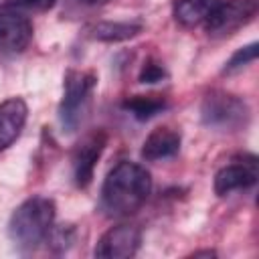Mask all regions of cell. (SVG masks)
Instances as JSON below:
<instances>
[{
	"label": "cell",
	"mask_w": 259,
	"mask_h": 259,
	"mask_svg": "<svg viewBox=\"0 0 259 259\" xmlns=\"http://www.w3.org/2000/svg\"><path fill=\"white\" fill-rule=\"evenodd\" d=\"M164 77H166L164 67H162L158 61H154V59H148V61L144 63L142 71H140V81H142V83H158V81H162Z\"/></svg>",
	"instance_id": "17"
},
{
	"label": "cell",
	"mask_w": 259,
	"mask_h": 259,
	"mask_svg": "<svg viewBox=\"0 0 259 259\" xmlns=\"http://www.w3.org/2000/svg\"><path fill=\"white\" fill-rule=\"evenodd\" d=\"M95 83H97V77L89 71H75V69L67 71L65 93L59 105V117H61L65 132H73L81 123L87 111V105L91 101Z\"/></svg>",
	"instance_id": "4"
},
{
	"label": "cell",
	"mask_w": 259,
	"mask_h": 259,
	"mask_svg": "<svg viewBox=\"0 0 259 259\" xmlns=\"http://www.w3.org/2000/svg\"><path fill=\"white\" fill-rule=\"evenodd\" d=\"M105 144H107V134L103 130H95L89 136H85L83 142L77 146L73 154V178L79 188H87L91 184L95 164L101 158Z\"/></svg>",
	"instance_id": "8"
},
{
	"label": "cell",
	"mask_w": 259,
	"mask_h": 259,
	"mask_svg": "<svg viewBox=\"0 0 259 259\" xmlns=\"http://www.w3.org/2000/svg\"><path fill=\"white\" fill-rule=\"evenodd\" d=\"M55 202L47 196H30L26 198L8 221L10 239L22 249H36L45 243L53 231L55 223Z\"/></svg>",
	"instance_id": "2"
},
{
	"label": "cell",
	"mask_w": 259,
	"mask_h": 259,
	"mask_svg": "<svg viewBox=\"0 0 259 259\" xmlns=\"http://www.w3.org/2000/svg\"><path fill=\"white\" fill-rule=\"evenodd\" d=\"M202 123L223 132H235L247 125L249 107L247 103L227 91H210L200 105Z\"/></svg>",
	"instance_id": "3"
},
{
	"label": "cell",
	"mask_w": 259,
	"mask_h": 259,
	"mask_svg": "<svg viewBox=\"0 0 259 259\" xmlns=\"http://www.w3.org/2000/svg\"><path fill=\"white\" fill-rule=\"evenodd\" d=\"M28 107L20 97H10L0 103V152L6 150L22 132Z\"/></svg>",
	"instance_id": "10"
},
{
	"label": "cell",
	"mask_w": 259,
	"mask_h": 259,
	"mask_svg": "<svg viewBox=\"0 0 259 259\" xmlns=\"http://www.w3.org/2000/svg\"><path fill=\"white\" fill-rule=\"evenodd\" d=\"M32 40V22L24 12L0 8V55H20Z\"/></svg>",
	"instance_id": "6"
},
{
	"label": "cell",
	"mask_w": 259,
	"mask_h": 259,
	"mask_svg": "<svg viewBox=\"0 0 259 259\" xmlns=\"http://www.w3.org/2000/svg\"><path fill=\"white\" fill-rule=\"evenodd\" d=\"M257 14V0H221L204 20L210 36H229L253 20Z\"/></svg>",
	"instance_id": "5"
},
{
	"label": "cell",
	"mask_w": 259,
	"mask_h": 259,
	"mask_svg": "<svg viewBox=\"0 0 259 259\" xmlns=\"http://www.w3.org/2000/svg\"><path fill=\"white\" fill-rule=\"evenodd\" d=\"M142 243V231L136 225H117L101 235L93 255L101 259H123L136 255Z\"/></svg>",
	"instance_id": "7"
},
{
	"label": "cell",
	"mask_w": 259,
	"mask_h": 259,
	"mask_svg": "<svg viewBox=\"0 0 259 259\" xmlns=\"http://www.w3.org/2000/svg\"><path fill=\"white\" fill-rule=\"evenodd\" d=\"M221 0H176L174 18L182 26H196L208 18Z\"/></svg>",
	"instance_id": "12"
},
{
	"label": "cell",
	"mask_w": 259,
	"mask_h": 259,
	"mask_svg": "<svg viewBox=\"0 0 259 259\" xmlns=\"http://www.w3.org/2000/svg\"><path fill=\"white\" fill-rule=\"evenodd\" d=\"M121 107L127 113H132L138 121H146L162 113L168 107V101L162 95H134V97H127L121 103Z\"/></svg>",
	"instance_id": "14"
},
{
	"label": "cell",
	"mask_w": 259,
	"mask_h": 259,
	"mask_svg": "<svg viewBox=\"0 0 259 259\" xmlns=\"http://www.w3.org/2000/svg\"><path fill=\"white\" fill-rule=\"evenodd\" d=\"M257 42H251V45H247V47H241L227 63H225V69H223V73L225 75H235V73H239V71H243L247 65H251L255 59H257Z\"/></svg>",
	"instance_id": "15"
},
{
	"label": "cell",
	"mask_w": 259,
	"mask_h": 259,
	"mask_svg": "<svg viewBox=\"0 0 259 259\" xmlns=\"http://www.w3.org/2000/svg\"><path fill=\"white\" fill-rule=\"evenodd\" d=\"M180 132L172 127H156L142 146V158L148 162L172 158L180 150Z\"/></svg>",
	"instance_id": "11"
},
{
	"label": "cell",
	"mask_w": 259,
	"mask_h": 259,
	"mask_svg": "<svg viewBox=\"0 0 259 259\" xmlns=\"http://www.w3.org/2000/svg\"><path fill=\"white\" fill-rule=\"evenodd\" d=\"M55 2L57 0H6L2 6L28 14V12H47L55 6Z\"/></svg>",
	"instance_id": "16"
},
{
	"label": "cell",
	"mask_w": 259,
	"mask_h": 259,
	"mask_svg": "<svg viewBox=\"0 0 259 259\" xmlns=\"http://www.w3.org/2000/svg\"><path fill=\"white\" fill-rule=\"evenodd\" d=\"M140 32H142L140 22H97L89 28V34L95 40H103V42H121L134 38Z\"/></svg>",
	"instance_id": "13"
},
{
	"label": "cell",
	"mask_w": 259,
	"mask_h": 259,
	"mask_svg": "<svg viewBox=\"0 0 259 259\" xmlns=\"http://www.w3.org/2000/svg\"><path fill=\"white\" fill-rule=\"evenodd\" d=\"M152 190L150 172L130 160L113 166L101 186V204L111 217H130L142 208Z\"/></svg>",
	"instance_id": "1"
},
{
	"label": "cell",
	"mask_w": 259,
	"mask_h": 259,
	"mask_svg": "<svg viewBox=\"0 0 259 259\" xmlns=\"http://www.w3.org/2000/svg\"><path fill=\"white\" fill-rule=\"evenodd\" d=\"M257 182V160L255 156H243L233 164L221 168L214 176V192L219 196H227L235 190L251 188Z\"/></svg>",
	"instance_id": "9"
},
{
	"label": "cell",
	"mask_w": 259,
	"mask_h": 259,
	"mask_svg": "<svg viewBox=\"0 0 259 259\" xmlns=\"http://www.w3.org/2000/svg\"><path fill=\"white\" fill-rule=\"evenodd\" d=\"M196 255H214V251H196L194 257H196Z\"/></svg>",
	"instance_id": "19"
},
{
	"label": "cell",
	"mask_w": 259,
	"mask_h": 259,
	"mask_svg": "<svg viewBox=\"0 0 259 259\" xmlns=\"http://www.w3.org/2000/svg\"><path fill=\"white\" fill-rule=\"evenodd\" d=\"M79 2H83V4H105L109 0H79Z\"/></svg>",
	"instance_id": "18"
}]
</instances>
